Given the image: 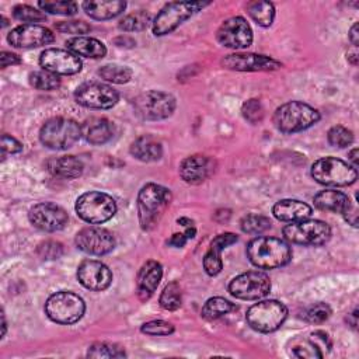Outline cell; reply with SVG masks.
Instances as JSON below:
<instances>
[{
    "mask_svg": "<svg viewBox=\"0 0 359 359\" xmlns=\"http://www.w3.org/2000/svg\"><path fill=\"white\" fill-rule=\"evenodd\" d=\"M31 224L42 231L62 230L69 220L66 210L53 202H39L34 205L28 212Z\"/></svg>",
    "mask_w": 359,
    "mask_h": 359,
    "instance_id": "9a60e30c",
    "label": "cell"
},
{
    "mask_svg": "<svg viewBox=\"0 0 359 359\" xmlns=\"http://www.w3.org/2000/svg\"><path fill=\"white\" fill-rule=\"evenodd\" d=\"M342 215H344L345 220H346L349 224H352L353 227L358 226V210H356L355 206L351 205V208H349L348 210H345Z\"/></svg>",
    "mask_w": 359,
    "mask_h": 359,
    "instance_id": "f5cc1de1",
    "label": "cell"
},
{
    "mask_svg": "<svg viewBox=\"0 0 359 359\" xmlns=\"http://www.w3.org/2000/svg\"><path fill=\"white\" fill-rule=\"evenodd\" d=\"M36 252L42 259H57L63 254V245L59 241L48 240L38 245Z\"/></svg>",
    "mask_w": 359,
    "mask_h": 359,
    "instance_id": "bcb514c9",
    "label": "cell"
},
{
    "mask_svg": "<svg viewBox=\"0 0 359 359\" xmlns=\"http://www.w3.org/2000/svg\"><path fill=\"white\" fill-rule=\"evenodd\" d=\"M220 63L223 67L237 72H269L282 66L278 60L257 53H231L224 56Z\"/></svg>",
    "mask_w": 359,
    "mask_h": 359,
    "instance_id": "d6986e66",
    "label": "cell"
},
{
    "mask_svg": "<svg viewBox=\"0 0 359 359\" xmlns=\"http://www.w3.org/2000/svg\"><path fill=\"white\" fill-rule=\"evenodd\" d=\"M46 170L57 178L73 180L83 174L84 165L76 156H59L50 157L46 161Z\"/></svg>",
    "mask_w": 359,
    "mask_h": 359,
    "instance_id": "484cf974",
    "label": "cell"
},
{
    "mask_svg": "<svg viewBox=\"0 0 359 359\" xmlns=\"http://www.w3.org/2000/svg\"><path fill=\"white\" fill-rule=\"evenodd\" d=\"M311 341L316 344V346L318 349L327 348V351H330V348L332 346V342H331V339H330V337L325 331H314L311 334Z\"/></svg>",
    "mask_w": 359,
    "mask_h": 359,
    "instance_id": "681fc988",
    "label": "cell"
},
{
    "mask_svg": "<svg viewBox=\"0 0 359 359\" xmlns=\"http://www.w3.org/2000/svg\"><path fill=\"white\" fill-rule=\"evenodd\" d=\"M287 317V307L278 300H262L252 304L245 320L248 325L258 332H273L276 331Z\"/></svg>",
    "mask_w": 359,
    "mask_h": 359,
    "instance_id": "9c48e42d",
    "label": "cell"
},
{
    "mask_svg": "<svg viewBox=\"0 0 359 359\" xmlns=\"http://www.w3.org/2000/svg\"><path fill=\"white\" fill-rule=\"evenodd\" d=\"M273 216L280 222H300L311 216V206L297 199H282L272 208Z\"/></svg>",
    "mask_w": 359,
    "mask_h": 359,
    "instance_id": "d4e9b609",
    "label": "cell"
},
{
    "mask_svg": "<svg viewBox=\"0 0 359 359\" xmlns=\"http://www.w3.org/2000/svg\"><path fill=\"white\" fill-rule=\"evenodd\" d=\"M349 161L352 163V167H353V168L358 167V149H356V147L349 151Z\"/></svg>",
    "mask_w": 359,
    "mask_h": 359,
    "instance_id": "11a10c76",
    "label": "cell"
},
{
    "mask_svg": "<svg viewBox=\"0 0 359 359\" xmlns=\"http://www.w3.org/2000/svg\"><path fill=\"white\" fill-rule=\"evenodd\" d=\"M1 327H3V331H1V338H3V337H4V334H6V328H7V323H6L4 311H1Z\"/></svg>",
    "mask_w": 359,
    "mask_h": 359,
    "instance_id": "680465c9",
    "label": "cell"
},
{
    "mask_svg": "<svg viewBox=\"0 0 359 359\" xmlns=\"http://www.w3.org/2000/svg\"><path fill=\"white\" fill-rule=\"evenodd\" d=\"M77 279L86 289L101 292L111 285L112 272L101 261L84 259L77 266Z\"/></svg>",
    "mask_w": 359,
    "mask_h": 359,
    "instance_id": "ffe728a7",
    "label": "cell"
},
{
    "mask_svg": "<svg viewBox=\"0 0 359 359\" xmlns=\"http://www.w3.org/2000/svg\"><path fill=\"white\" fill-rule=\"evenodd\" d=\"M331 316V309L327 303H323V302H318V303H314L309 307H306L302 314H300V318H303L304 321L310 323V324H321L324 321H327Z\"/></svg>",
    "mask_w": 359,
    "mask_h": 359,
    "instance_id": "f35d334b",
    "label": "cell"
},
{
    "mask_svg": "<svg viewBox=\"0 0 359 359\" xmlns=\"http://www.w3.org/2000/svg\"><path fill=\"white\" fill-rule=\"evenodd\" d=\"M36 6L39 10L50 14L73 15L77 13V4L74 1H38Z\"/></svg>",
    "mask_w": 359,
    "mask_h": 359,
    "instance_id": "b9f144b4",
    "label": "cell"
},
{
    "mask_svg": "<svg viewBox=\"0 0 359 359\" xmlns=\"http://www.w3.org/2000/svg\"><path fill=\"white\" fill-rule=\"evenodd\" d=\"M217 42L230 49H245L252 43V29L245 18L236 15L224 20L216 32Z\"/></svg>",
    "mask_w": 359,
    "mask_h": 359,
    "instance_id": "5bb4252c",
    "label": "cell"
},
{
    "mask_svg": "<svg viewBox=\"0 0 359 359\" xmlns=\"http://www.w3.org/2000/svg\"><path fill=\"white\" fill-rule=\"evenodd\" d=\"M314 206L320 210L332 212V213H344L351 208V199L341 191L335 189H324L314 195Z\"/></svg>",
    "mask_w": 359,
    "mask_h": 359,
    "instance_id": "f1b7e54d",
    "label": "cell"
},
{
    "mask_svg": "<svg viewBox=\"0 0 359 359\" xmlns=\"http://www.w3.org/2000/svg\"><path fill=\"white\" fill-rule=\"evenodd\" d=\"M76 213L90 224H101L116 213L115 199L101 191H90L80 195L76 201Z\"/></svg>",
    "mask_w": 359,
    "mask_h": 359,
    "instance_id": "8992f818",
    "label": "cell"
},
{
    "mask_svg": "<svg viewBox=\"0 0 359 359\" xmlns=\"http://www.w3.org/2000/svg\"><path fill=\"white\" fill-rule=\"evenodd\" d=\"M55 28L62 34H72L77 36H81V34H87L91 29V27L84 21H60L55 24Z\"/></svg>",
    "mask_w": 359,
    "mask_h": 359,
    "instance_id": "7dc6e473",
    "label": "cell"
},
{
    "mask_svg": "<svg viewBox=\"0 0 359 359\" xmlns=\"http://www.w3.org/2000/svg\"><path fill=\"white\" fill-rule=\"evenodd\" d=\"M87 356L88 358H95V359H100V358L101 359H104V358L112 359V358H125L126 353L121 346H118L115 344L95 342V344L88 346Z\"/></svg>",
    "mask_w": 359,
    "mask_h": 359,
    "instance_id": "8d00e7d4",
    "label": "cell"
},
{
    "mask_svg": "<svg viewBox=\"0 0 359 359\" xmlns=\"http://www.w3.org/2000/svg\"><path fill=\"white\" fill-rule=\"evenodd\" d=\"M272 121L279 132L289 135L306 130L317 123L320 112L302 101H287L275 109Z\"/></svg>",
    "mask_w": 359,
    "mask_h": 359,
    "instance_id": "3957f363",
    "label": "cell"
},
{
    "mask_svg": "<svg viewBox=\"0 0 359 359\" xmlns=\"http://www.w3.org/2000/svg\"><path fill=\"white\" fill-rule=\"evenodd\" d=\"M7 41L14 48H39L43 45H49L55 41L53 32L38 24H22L13 28L8 35Z\"/></svg>",
    "mask_w": 359,
    "mask_h": 359,
    "instance_id": "e0dca14e",
    "label": "cell"
},
{
    "mask_svg": "<svg viewBox=\"0 0 359 359\" xmlns=\"http://www.w3.org/2000/svg\"><path fill=\"white\" fill-rule=\"evenodd\" d=\"M250 262L259 269H275L286 265L292 258L290 247L276 237H255L247 245Z\"/></svg>",
    "mask_w": 359,
    "mask_h": 359,
    "instance_id": "6da1fadb",
    "label": "cell"
},
{
    "mask_svg": "<svg viewBox=\"0 0 359 359\" xmlns=\"http://www.w3.org/2000/svg\"><path fill=\"white\" fill-rule=\"evenodd\" d=\"M247 13L261 27H271L275 18V7L271 1H250L247 3Z\"/></svg>",
    "mask_w": 359,
    "mask_h": 359,
    "instance_id": "4dcf8cb0",
    "label": "cell"
},
{
    "mask_svg": "<svg viewBox=\"0 0 359 359\" xmlns=\"http://www.w3.org/2000/svg\"><path fill=\"white\" fill-rule=\"evenodd\" d=\"M158 303L164 310H168V311H174V310L180 309L181 303H182V293H181L180 283L175 282V280L170 282L163 289V292L160 294V299H158Z\"/></svg>",
    "mask_w": 359,
    "mask_h": 359,
    "instance_id": "d590c367",
    "label": "cell"
},
{
    "mask_svg": "<svg viewBox=\"0 0 359 359\" xmlns=\"http://www.w3.org/2000/svg\"><path fill=\"white\" fill-rule=\"evenodd\" d=\"M129 151L135 158H137L143 163H150V161H157L161 158L163 146H161L160 140H157L154 136L142 135L132 142Z\"/></svg>",
    "mask_w": 359,
    "mask_h": 359,
    "instance_id": "4316f807",
    "label": "cell"
},
{
    "mask_svg": "<svg viewBox=\"0 0 359 359\" xmlns=\"http://www.w3.org/2000/svg\"><path fill=\"white\" fill-rule=\"evenodd\" d=\"M80 136L81 126L76 121L63 116L48 119L39 130L41 143L52 150L70 149L80 139Z\"/></svg>",
    "mask_w": 359,
    "mask_h": 359,
    "instance_id": "277c9868",
    "label": "cell"
},
{
    "mask_svg": "<svg viewBox=\"0 0 359 359\" xmlns=\"http://www.w3.org/2000/svg\"><path fill=\"white\" fill-rule=\"evenodd\" d=\"M349 41L352 42L353 48H358L359 43V34H358V22H355L349 31Z\"/></svg>",
    "mask_w": 359,
    "mask_h": 359,
    "instance_id": "db71d44e",
    "label": "cell"
},
{
    "mask_svg": "<svg viewBox=\"0 0 359 359\" xmlns=\"http://www.w3.org/2000/svg\"><path fill=\"white\" fill-rule=\"evenodd\" d=\"M39 65L43 70H48L53 74L70 76L81 70V60L79 56L70 50L49 48L45 49L39 56Z\"/></svg>",
    "mask_w": 359,
    "mask_h": 359,
    "instance_id": "ac0fdd59",
    "label": "cell"
},
{
    "mask_svg": "<svg viewBox=\"0 0 359 359\" xmlns=\"http://www.w3.org/2000/svg\"><path fill=\"white\" fill-rule=\"evenodd\" d=\"M271 290V279L265 272L248 271L229 283V292L236 299L258 300L265 297Z\"/></svg>",
    "mask_w": 359,
    "mask_h": 359,
    "instance_id": "7c38bea8",
    "label": "cell"
},
{
    "mask_svg": "<svg viewBox=\"0 0 359 359\" xmlns=\"http://www.w3.org/2000/svg\"><path fill=\"white\" fill-rule=\"evenodd\" d=\"M346 59L353 65V66H356L358 65V52L355 50V52H348L346 53Z\"/></svg>",
    "mask_w": 359,
    "mask_h": 359,
    "instance_id": "6f0895ef",
    "label": "cell"
},
{
    "mask_svg": "<svg viewBox=\"0 0 359 359\" xmlns=\"http://www.w3.org/2000/svg\"><path fill=\"white\" fill-rule=\"evenodd\" d=\"M140 331L146 335L153 337H167L174 332V325L164 320H151L149 323H144L140 327Z\"/></svg>",
    "mask_w": 359,
    "mask_h": 359,
    "instance_id": "ee69618b",
    "label": "cell"
},
{
    "mask_svg": "<svg viewBox=\"0 0 359 359\" xmlns=\"http://www.w3.org/2000/svg\"><path fill=\"white\" fill-rule=\"evenodd\" d=\"M177 223H178V224H181V226H182V227H185V229L195 227V226H194V220H191V219H188V217H180V219L177 220Z\"/></svg>",
    "mask_w": 359,
    "mask_h": 359,
    "instance_id": "9f6ffc18",
    "label": "cell"
},
{
    "mask_svg": "<svg viewBox=\"0 0 359 359\" xmlns=\"http://www.w3.org/2000/svg\"><path fill=\"white\" fill-rule=\"evenodd\" d=\"M29 84L41 91H52L60 86V79L48 70H35L28 76Z\"/></svg>",
    "mask_w": 359,
    "mask_h": 359,
    "instance_id": "e575fe53",
    "label": "cell"
},
{
    "mask_svg": "<svg viewBox=\"0 0 359 359\" xmlns=\"http://www.w3.org/2000/svg\"><path fill=\"white\" fill-rule=\"evenodd\" d=\"M209 1H172L167 3L151 22L153 34L163 36L177 29L184 21L191 18L195 13L209 6Z\"/></svg>",
    "mask_w": 359,
    "mask_h": 359,
    "instance_id": "5b68a950",
    "label": "cell"
},
{
    "mask_svg": "<svg viewBox=\"0 0 359 359\" xmlns=\"http://www.w3.org/2000/svg\"><path fill=\"white\" fill-rule=\"evenodd\" d=\"M13 15L18 21L28 22V24L43 21L46 18V15L43 14L42 10L35 8L32 6H28V4H18V6H15L13 8Z\"/></svg>",
    "mask_w": 359,
    "mask_h": 359,
    "instance_id": "ab89813d",
    "label": "cell"
},
{
    "mask_svg": "<svg viewBox=\"0 0 359 359\" xmlns=\"http://www.w3.org/2000/svg\"><path fill=\"white\" fill-rule=\"evenodd\" d=\"M175 98L160 90H149L133 100V108L137 116L146 121H160L172 115L175 111Z\"/></svg>",
    "mask_w": 359,
    "mask_h": 359,
    "instance_id": "30bf717a",
    "label": "cell"
},
{
    "mask_svg": "<svg viewBox=\"0 0 359 359\" xmlns=\"http://www.w3.org/2000/svg\"><path fill=\"white\" fill-rule=\"evenodd\" d=\"M172 199L171 191L163 185L149 182L137 195V216L143 230H151L161 219Z\"/></svg>",
    "mask_w": 359,
    "mask_h": 359,
    "instance_id": "7a4b0ae2",
    "label": "cell"
},
{
    "mask_svg": "<svg viewBox=\"0 0 359 359\" xmlns=\"http://www.w3.org/2000/svg\"><path fill=\"white\" fill-rule=\"evenodd\" d=\"M0 60H1V67L6 69L7 66L10 65H18L21 63V59L18 55L13 53V52H7V50H3L1 52V56H0Z\"/></svg>",
    "mask_w": 359,
    "mask_h": 359,
    "instance_id": "f907efd6",
    "label": "cell"
},
{
    "mask_svg": "<svg viewBox=\"0 0 359 359\" xmlns=\"http://www.w3.org/2000/svg\"><path fill=\"white\" fill-rule=\"evenodd\" d=\"M86 311L84 300L69 290H60L50 294L45 303L46 316L57 324H74Z\"/></svg>",
    "mask_w": 359,
    "mask_h": 359,
    "instance_id": "ba28073f",
    "label": "cell"
},
{
    "mask_svg": "<svg viewBox=\"0 0 359 359\" xmlns=\"http://www.w3.org/2000/svg\"><path fill=\"white\" fill-rule=\"evenodd\" d=\"M290 353L296 358H323V352L316 346L311 339L299 341L296 345L292 346Z\"/></svg>",
    "mask_w": 359,
    "mask_h": 359,
    "instance_id": "f6af8a7d",
    "label": "cell"
},
{
    "mask_svg": "<svg viewBox=\"0 0 359 359\" xmlns=\"http://www.w3.org/2000/svg\"><path fill=\"white\" fill-rule=\"evenodd\" d=\"M163 278V266L160 262L150 259L146 261L139 269L136 285H137V296L140 300H149L151 294L156 292L160 280Z\"/></svg>",
    "mask_w": 359,
    "mask_h": 359,
    "instance_id": "7402d4cb",
    "label": "cell"
},
{
    "mask_svg": "<svg viewBox=\"0 0 359 359\" xmlns=\"http://www.w3.org/2000/svg\"><path fill=\"white\" fill-rule=\"evenodd\" d=\"M74 100L79 105L86 108L109 109L119 101V94L108 84L88 81L76 88Z\"/></svg>",
    "mask_w": 359,
    "mask_h": 359,
    "instance_id": "4fadbf2b",
    "label": "cell"
},
{
    "mask_svg": "<svg viewBox=\"0 0 359 359\" xmlns=\"http://www.w3.org/2000/svg\"><path fill=\"white\" fill-rule=\"evenodd\" d=\"M81 136L90 144L100 146L109 142L114 136V125L107 118L91 116L81 125Z\"/></svg>",
    "mask_w": 359,
    "mask_h": 359,
    "instance_id": "cb8c5ba5",
    "label": "cell"
},
{
    "mask_svg": "<svg viewBox=\"0 0 359 359\" xmlns=\"http://www.w3.org/2000/svg\"><path fill=\"white\" fill-rule=\"evenodd\" d=\"M240 227L244 233L259 234V233H264L265 230H268L271 227V220L265 216L250 213V215H245L240 220Z\"/></svg>",
    "mask_w": 359,
    "mask_h": 359,
    "instance_id": "74e56055",
    "label": "cell"
},
{
    "mask_svg": "<svg viewBox=\"0 0 359 359\" xmlns=\"http://www.w3.org/2000/svg\"><path fill=\"white\" fill-rule=\"evenodd\" d=\"M1 150H3V156L6 153L15 154L22 150V144L15 137H13L10 135H3L1 136Z\"/></svg>",
    "mask_w": 359,
    "mask_h": 359,
    "instance_id": "c3c4849f",
    "label": "cell"
},
{
    "mask_svg": "<svg viewBox=\"0 0 359 359\" xmlns=\"http://www.w3.org/2000/svg\"><path fill=\"white\" fill-rule=\"evenodd\" d=\"M215 167L213 158L203 154H192L181 161L180 175L187 184L198 185L213 174Z\"/></svg>",
    "mask_w": 359,
    "mask_h": 359,
    "instance_id": "44dd1931",
    "label": "cell"
},
{
    "mask_svg": "<svg viewBox=\"0 0 359 359\" xmlns=\"http://www.w3.org/2000/svg\"><path fill=\"white\" fill-rule=\"evenodd\" d=\"M286 240L300 245L318 247L325 244L331 237V227L323 220H300L293 222L282 230Z\"/></svg>",
    "mask_w": 359,
    "mask_h": 359,
    "instance_id": "8fae6325",
    "label": "cell"
},
{
    "mask_svg": "<svg viewBox=\"0 0 359 359\" xmlns=\"http://www.w3.org/2000/svg\"><path fill=\"white\" fill-rule=\"evenodd\" d=\"M234 310H237V307L231 302L226 300L224 297L216 296V297H210L205 302L201 316L206 320H216V318H220Z\"/></svg>",
    "mask_w": 359,
    "mask_h": 359,
    "instance_id": "1f68e13d",
    "label": "cell"
},
{
    "mask_svg": "<svg viewBox=\"0 0 359 359\" xmlns=\"http://www.w3.org/2000/svg\"><path fill=\"white\" fill-rule=\"evenodd\" d=\"M133 72L128 67V66H121V65H104L98 69V76H101V79L109 81V83H115V84H125L132 79Z\"/></svg>",
    "mask_w": 359,
    "mask_h": 359,
    "instance_id": "d6a6232c",
    "label": "cell"
},
{
    "mask_svg": "<svg viewBox=\"0 0 359 359\" xmlns=\"http://www.w3.org/2000/svg\"><path fill=\"white\" fill-rule=\"evenodd\" d=\"M66 46L67 50H70L76 56L100 59L107 55L105 45L101 41L91 36H73L66 41Z\"/></svg>",
    "mask_w": 359,
    "mask_h": 359,
    "instance_id": "83f0119b",
    "label": "cell"
},
{
    "mask_svg": "<svg viewBox=\"0 0 359 359\" xmlns=\"http://www.w3.org/2000/svg\"><path fill=\"white\" fill-rule=\"evenodd\" d=\"M327 139H328V143L331 146H335V147H348L349 144H352L353 142V133L352 130H349L348 128L345 126H341V125H337V126H332L328 133H327Z\"/></svg>",
    "mask_w": 359,
    "mask_h": 359,
    "instance_id": "60d3db41",
    "label": "cell"
},
{
    "mask_svg": "<svg viewBox=\"0 0 359 359\" xmlns=\"http://www.w3.org/2000/svg\"><path fill=\"white\" fill-rule=\"evenodd\" d=\"M126 7L122 0H90L83 3L86 14L94 20H111L119 15Z\"/></svg>",
    "mask_w": 359,
    "mask_h": 359,
    "instance_id": "f546056e",
    "label": "cell"
},
{
    "mask_svg": "<svg viewBox=\"0 0 359 359\" xmlns=\"http://www.w3.org/2000/svg\"><path fill=\"white\" fill-rule=\"evenodd\" d=\"M241 114L250 123L255 125L264 119V107L259 100L250 98L243 104Z\"/></svg>",
    "mask_w": 359,
    "mask_h": 359,
    "instance_id": "7bdbcfd3",
    "label": "cell"
},
{
    "mask_svg": "<svg viewBox=\"0 0 359 359\" xmlns=\"http://www.w3.org/2000/svg\"><path fill=\"white\" fill-rule=\"evenodd\" d=\"M237 240H238V237L233 233H223L213 238L209 250L206 251V254L203 257V268L208 275L215 276V275L220 273V271L223 269V262H222L220 254L224 248L234 244Z\"/></svg>",
    "mask_w": 359,
    "mask_h": 359,
    "instance_id": "603a6c76",
    "label": "cell"
},
{
    "mask_svg": "<svg viewBox=\"0 0 359 359\" xmlns=\"http://www.w3.org/2000/svg\"><path fill=\"white\" fill-rule=\"evenodd\" d=\"M188 236L185 233H174L168 240H167V244L171 245V247H177V248H181L185 245V243L188 241Z\"/></svg>",
    "mask_w": 359,
    "mask_h": 359,
    "instance_id": "816d5d0a",
    "label": "cell"
},
{
    "mask_svg": "<svg viewBox=\"0 0 359 359\" xmlns=\"http://www.w3.org/2000/svg\"><path fill=\"white\" fill-rule=\"evenodd\" d=\"M311 177L321 185L346 187L356 181L358 171L337 157H323L313 163Z\"/></svg>",
    "mask_w": 359,
    "mask_h": 359,
    "instance_id": "52a82bcc",
    "label": "cell"
},
{
    "mask_svg": "<svg viewBox=\"0 0 359 359\" xmlns=\"http://www.w3.org/2000/svg\"><path fill=\"white\" fill-rule=\"evenodd\" d=\"M74 243L80 251L90 255H105L115 247V238L112 233L97 226L81 229L76 234Z\"/></svg>",
    "mask_w": 359,
    "mask_h": 359,
    "instance_id": "2e32d148",
    "label": "cell"
},
{
    "mask_svg": "<svg viewBox=\"0 0 359 359\" xmlns=\"http://www.w3.org/2000/svg\"><path fill=\"white\" fill-rule=\"evenodd\" d=\"M151 22V15L147 11L139 10L135 13H130L125 15L119 24L118 28L125 32H133V31H143L146 29Z\"/></svg>",
    "mask_w": 359,
    "mask_h": 359,
    "instance_id": "836d02e7",
    "label": "cell"
}]
</instances>
